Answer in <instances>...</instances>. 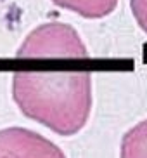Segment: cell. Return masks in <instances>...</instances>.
I'll return each instance as SVG.
<instances>
[{"instance_id":"cell-1","label":"cell","mask_w":147,"mask_h":158,"mask_svg":"<svg viewBox=\"0 0 147 158\" xmlns=\"http://www.w3.org/2000/svg\"><path fill=\"white\" fill-rule=\"evenodd\" d=\"M12 99L26 118L71 137L85 129L92 115V75L83 70L16 71Z\"/></svg>"},{"instance_id":"cell-2","label":"cell","mask_w":147,"mask_h":158,"mask_svg":"<svg viewBox=\"0 0 147 158\" xmlns=\"http://www.w3.org/2000/svg\"><path fill=\"white\" fill-rule=\"evenodd\" d=\"M24 59H47V57H66L81 59L88 57V49L80 33L68 23L50 21L38 24L28 33L16 52Z\"/></svg>"},{"instance_id":"cell-3","label":"cell","mask_w":147,"mask_h":158,"mask_svg":"<svg viewBox=\"0 0 147 158\" xmlns=\"http://www.w3.org/2000/svg\"><path fill=\"white\" fill-rule=\"evenodd\" d=\"M0 158H68L49 137L26 127L0 129Z\"/></svg>"},{"instance_id":"cell-4","label":"cell","mask_w":147,"mask_h":158,"mask_svg":"<svg viewBox=\"0 0 147 158\" xmlns=\"http://www.w3.org/2000/svg\"><path fill=\"white\" fill-rule=\"evenodd\" d=\"M57 7L85 19H102L116 9L120 0H52Z\"/></svg>"},{"instance_id":"cell-5","label":"cell","mask_w":147,"mask_h":158,"mask_svg":"<svg viewBox=\"0 0 147 158\" xmlns=\"http://www.w3.org/2000/svg\"><path fill=\"white\" fill-rule=\"evenodd\" d=\"M120 158H147V118L125 132L120 144Z\"/></svg>"},{"instance_id":"cell-6","label":"cell","mask_w":147,"mask_h":158,"mask_svg":"<svg viewBox=\"0 0 147 158\" xmlns=\"http://www.w3.org/2000/svg\"><path fill=\"white\" fill-rule=\"evenodd\" d=\"M130 9L138 28L147 35V0H130Z\"/></svg>"}]
</instances>
